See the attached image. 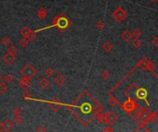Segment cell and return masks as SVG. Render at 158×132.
Instances as JSON below:
<instances>
[{
	"label": "cell",
	"instance_id": "21",
	"mask_svg": "<svg viewBox=\"0 0 158 132\" xmlns=\"http://www.w3.org/2000/svg\"><path fill=\"white\" fill-rule=\"evenodd\" d=\"M44 74L47 77H53L55 75V70H53L52 67H47L46 70H44Z\"/></svg>",
	"mask_w": 158,
	"mask_h": 132
},
{
	"label": "cell",
	"instance_id": "2",
	"mask_svg": "<svg viewBox=\"0 0 158 132\" xmlns=\"http://www.w3.org/2000/svg\"><path fill=\"white\" fill-rule=\"evenodd\" d=\"M128 16V13L127 11L121 8V7H118L116 8V10L114 11V12L112 13V17L113 19L118 22V23H120V22H122L123 20H124Z\"/></svg>",
	"mask_w": 158,
	"mask_h": 132
},
{
	"label": "cell",
	"instance_id": "10",
	"mask_svg": "<svg viewBox=\"0 0 158 132\" xmlns=\"http://www.w3.org/2000/svg\"><path fill=\"white\" fill-rule=\"evenodd\" d=\"M37 17L40 19V20H44L46 17H47V10H46L45 8H40L38 10H37Z\"/></svg>",
	"mask_w": 158,
	"mask_h": 132
},
{
	"label": "cell",
	"instance_id": "26",
	"mask_svg": "<svg viewBox=\"0 0 158 132\" xmlns=\"http://www.w3.org/2000/svg\"><path fill=\"white\" fill-rule=\"evenodd\" d=\"M14 120H15V123L18 124V125H20V124L22 123V118L20 117V114H17V116H15Z\"/></svg>",
	"mask_w": 158,
	"mask_h": 132
},
{
	"label": "cell",
	"instance_id": "23",
	"mask_svg": "<svg viewBox=\"0 0 158 132\" xmlns=\"http://www.w3.org/2000/svg\"><path fill=\"white\" fill-rule=\"evenodd\" d=\"M29 42H30V41H29V40L28 39H26V38H24V37H23L21 40H20V46L22 47V48H25V47H27V45L29 44Z\"/></svg>",
	"mask_w": 158,
	"mask_h": 132
},
{
	"label": "cell",
	"instance_id": "19",
	"mask_svg": "<svg viewBox=\"0 0 158 132\" xmlns=\"http://www.w3.org/2000/svg\"><path fill=\"white\" fill-rule=\"evenodd\" d=\"M95 27H96V29L97 30H99V31H102V30H104V27H105V23H104V20H98L97 22H96V24H95Z\"/></svg>",
	"mask_w": 158,
	"mask_h": 132
},
{
	"label": "cell",
	"instance_id": "34",
	"mask_svg": "<svg viewBox=\"0 0 158 132\" xmlns=\"http://www.w3.org/2000/svg\"><path fill=\"white\" fill-rule=\"evenodd\" d=\"M103 1H105V0H103Z\"/></svg>",
	"mask_w": 158,
	"mask_h": 132
},
{
	"label": "cell",
	"instance_id": "32",
	"mask_svg": "<svg viewBox=\"0 0 158 132\" xmlns=\"http://www.w3.org/2000/svg\"><path fill=\"white\" fill-rule=\"evenodd\" d=\"M152 1H153V2H156V1H157V0H152Z\"/></svg>",
	"mask_w": 158,
	"mask_h": 132
},
{
	"label": "cell",
	"instance_id": "25",
	"mask_svg": "<svg viewBox=\"0 0 158 132\" xmlns=\"http://www.w3.org/2000/svg\"><path fill=\"white\" fill-rule=\"evenodd\" d=\"M101 78L104 79V80H107L109 78H110V73L107 70H104L102 73H101Z\"/></svg>",
	"mask_w": 158,
	"mask_h": 132
},
{
	"label": "cell",
	"instance_id": "4",
	"mask_svg": "<svg viewBox=\"0 0 158 132\" xmlns=\"http://www.w3.org/2000/svg\"><path fill=\"white\" fill-rule=\"evenodd\" d=\"M19 84H20V87L23 90V91H29L31 88H32V82H31V79H29L27 78H24L22 77L20 81H19Z\"/></svg>",
	"mask_w": 158,
	"mask_h": 132
},
{
	"label": "cell",
	"instance_id": "9",
	"mask_svg": "<svg viewBox=\"0 0 158 132\" xmlns=\"http://www.w3.org/2000/svg\"><path fill=\"white\" fill-rule=\"evenodd\" d=\"M3 61L6 63V64H8V65H12L13 63L16 61V56L7 54V55H5L3 56Z\"/></svg>",
	"mask_w": 158,
	"mask_h": 132
},
{
	"label": "cell",
	"instance_id": "13",
	"mask_svg": "<svg viewBox=\"0 0 158 132\" xmlns=\"http://www.w3.org/2000/svg\"><path fill=\"white\" fill-rule=\"evenodd\" d=\"M142 42L140 41V38H134L131 41V46L134 49H139L142 47Z\"/></svg>",
	"mask_w": 158,
	"mask_h": 132
},
{
	"label": "cell",
	"instance_id": "11",
	"mask_svg": "<svg viewBox=\"0 0 158 132\" xmlns=\"http://www.w3.org/2000/svg\"><path fill=\"white\" fill-rule=\"evenodd\" d=\"M102 49L104 51L105 53H110L111 51L113 50V44H111L109 41H107L105 43L103 44V45H102Z\"/></svg>",
	"mask_w": 158,
	"mask_h": 132
},
{
	"label": "cell",
	"instance_id": "31",
	"mask_svg": "<svg viewBox=\"0 0 158 132\" xmlns=\"http://www.w3.org/2000/svg\"><path fill=\"white\" fill-rule=\"evenodd\" d=\"M2 78H3V76H2V74L0 73V81H1V79H2Z\"/></svg>",
	"mask_w": 158,
	"mask_h": 132
},
{
	"label": "cell",
	"instance_id": "12",
	"mask_svg": "<svg viewBox=\"0 0 158 132\" xmlns=\"http://www.w3.org/2000/svg\"><path fill=\"white\" fill-rule=\"evenodd\" d=\"M49 85H50V81L47 79H44V78L41 79L40 81L38 82V86L42 89H46L47 87H49Z\"/></svg>",
	"mask_w": 158,
	"mask_h": 132
},
{
	"label": "cell",
	"instance_id": "28",
	"mask_svg": "<svg viewBox=\"0 0 158 132\" xmlns=\"http://www.w3.org/2000/svg\"><path fill=\"white\" fill-rule=\"evenodd\" d=\"M23 98L24 99H32V95L31 93H23Z\"/></svg>",
	"mask_w": 158,
	"mask_h": 132
},
{
	"label": "cell",
	"instance_id": "3",
	"mask_svg": "<svg viewBox=\"0 0 158 132\" xmlns=\"http://www.w3.org/2000/svg\"><path fill=\"white\" fill-rule=\"evenodd\" d=\"M53 22L55 23V25L58 26L60 29H64V28H67L68 26V20L66 18L65 16L60 15V16H57L56 18L53 20Z\"/></svg>",
	"mask_w": 158,
	"mask_h": 132
},
{
	"label": "cell",
	"instance_id": "33",
	"mask_svg": "<svg viewBox=\"0 0 158 132\" xmlns=\"http://www.w3.org/2000/svg\"><path fill=\"white\" fill-rule=\"evenodd\" d=\"M0 40H1V37H0Z\"/></svg>",
	"mask_w": 158,
	"mask_h": 132
},
{
	"label": "cell",
	"instance_id": "8",
	"mask_svg": "<svg viewBox=\"0 0 158 132\" xmlns=\"http://www.w3.org/2000/svg\"><path fill=\"white\" fill-rule=\"evenodd\" d=\"M55 82L58 85V86H62L66 83V78L65 76L63 75V74L59 73V74H57V75L56 76L55 78Z\"/></svg>",
	"mask_w": 158,
	"mask_h": 132
},
{
	"label": "cell",
	"instance_id": "24",
	"mask_svg": "<svg viewBox=\"0 0 158 132\" xmlns=\"http://www.w3.org/2000/svg\"><path fill=\"white\" fill-rule=\"evenodd\" d=\"M37 35H36V32H32L31 31V32L28 34V36L26 37V39H28L29 41H32V40L36 39Z\"/></svg>",
	"mask_w": 158,
	"mask_h": 132
},
{
	"label": "cell",
	"instance_id": "7",
	"mask_svg": "<svg viewBox=\"0 0 158 132\" xmlns=\"http://www.w3.org/2000/svg\"><path fill=\"white\" fill-rule=\"evenodd\" d=\"M120 36H121V38L124 40L125 42H130L131 40H132V38H133L131 32L128 31V30H126V31L123 32L120 34Z\"/></svg>",
	"mask_w": 158,
	"mask_h": 132
},
{
	"label": "cell",
	"instance_id": "20",
	"mask_svg": "<svg viewBox=\"0 0 158 132\" xmlns=\"http://www.w3.org/2000/svg\"><path fill=\"white\" fill-rule=\"evenodd\" d=\"M4 80H5L4 82H6V83H11V82H13L14 78L11 74L8 73V74H6V76L4 77Z\"/></svg>",
	"mask_w": 158,
	"mask_h": 132
},
{
	"label": "cell",
	"instance_id": "22",
	"mask_svg": "<svg viewBox=\"0 0 158 132\" xmlns=\"http://www.w3.org/2000/svg\"><path fill=\"white\" fill-rule=\"evenodd\" d=\"M131 33H132L133 38H140L142 36V31H140V29H135L133 32H131Z\"/></svg>",
	"mask_w": 158,
	"mask_h": 132
},
{
	"label": "cell",
	"instance_id": "6",
	"mask_svg": "<svg viewBox=\"0 0 158 132\" xmlns=\"http://www.w3.org/2000/svg\"><path fill=\"white\" fill-rule=\"evenodd\" d=\"M135 108H136V104L131 100L125 102L124 105H123V109H124L126 112H131L133 110H135Z\"/></svg>",
	"mask_w": 158,
	"mask_h": 132
},
{
	"label": "cell",
	"instance_id": "16",
	"mask_svg": "<svg viewBox=\"0 0 158 132\" xmlns=\"http://www.w3.org/2000/svg\"><path fill=\"white\" fill-rule=\"evenodd\" d=\"M17 53H18V49H17V47L15 46V45L10 44L9 46H8V55H15V56H16Z\"/></svg>",
	"mask_w": 158,
	"mask_h": 132
},
{
	"label": "cell",
	"instance_id": "5",
	"mask_svg": "<svg viewBox=\"0 0 158 132\" xmlns=\"http://www.w3.org/2000/svg\"><path fill=\"white\" fill-rule=\"evenodd\" d=\"M12 128H13V123L10 120H6L0 126V130L3 132H8Z\"/></svg>",
	"mask_w": 158,
	"mask_h": 132
},
{
	"label": "cell",
	"instance_id": "14",
	"mask_svg": "<svg viewBox=\"0 0 158 132\" xmlns=\"http://www.w3.org/2000/svg\"><path fill=\"white\" fill-rule=\"evenodd\" d=\"M49 105L52 107L53 110H55V111H57L58 109L60 108V103L57 101V99H53L50 103H49Z\"/></svg>",
	"mask_w": 158,
	"mask_h": 132
},
{
	"label": "cell",
	"instance_id": "30",
	"mask_svg": "<svg viewBox=\"0 0 158 132\" xmlns=\"http://www.w3.org/2000/svg\"><path fill=\"white\" fill-rule=\"evenodd\" d=\"M104 132H113V130L111 129L110 128H105V129H104Z\"/></svg>",
	"mask_w": 158,
	"mask_h": 132
},
{
	"label": "cell",
	"instance_id": "1",
	"mask_svg": "<svg viewBox=\"0 0 158 132\" xmlns=\"http://www.w3.org/2000/svg\"><path fill=\"white\" fill-rule=\"evenodd\" d=\"M20 74L22 75V77L31 79H32L37 74V70H36V68H35L32 65L28 64V65L24 66L21 68Z\"/></svg>",
	"mask_w": 158,
	"mask_h": 132
},
{
	"label": "cell",
	"instance_id": "27",
	"mask_svg": "<svg viewBox=\"0 0 158 132\" xmlns=\"http://www.w3.org/2000/svg\"><path fill=\"white\" fill-rule=\"evenodd\" d=\"M36 132H47V130H46V128L44 127V126H40V127L37 128Z\"/></svg>",
	"mask_w": 158,
	"mask_h": 132
},
{
	"label": "cell",
	"instance_id": "17",
	"mask_svg": "<svg viewBox=\"0 0 158 132\" xmlns=\"http://www.w3.org/2000/svg\"><path fill=\"white\" fill-rule=\"evenodd\" d=\"M1 44L4 45V46H9L11 44V40L8 36H4L1 40H0Z\"/></svg>",
	"mask_w": 158,
	"mask_h": 132
},
{
	"label": "cell",
	"instance_id": "15",
	"mask_svg": "<svg viewBox=\"0 0 158 132\" xmlns=\"http://www.w3.org/2000/svg\"><path fill=\"white\" fill-rule=\"evenodd\" d=\"M31 29L29 28V27H27V26H23L21 29H20V35L22 36V37H24V38H26L27 36H28V34L31 32Z\"/></svg>",
	"mask_w": 158,
	"mask_h": 132
},
{
	"label": "cell",
	"instance_id": "18",
	"mask_svg": "<svg viewBox=\"0 0 158 132\" xmlns=\"http://www.w3.org/2000/svg\"><path fill=\"white\" fill-rule=\"evenodd\" d=\"M8 85L4 81H0V93H5L8 91Z\"/></svg>",
	"mask_w": 158,
	"mask_h": 132
},
{
	"label": "cell",
	"instance_id": "29",
	"mask_svg": "<svg viewBox=\"0 0 158 132\" xmlns=\"http://www.w3.org/2000/svg\"><path fill=\"white\" fill-rule=\"evenodd\" d=\"M151 42H152V44L154 45V46H157V45H158V38H157V37H154Z\"/></svg>",
	"mask_w": 158,
	"mask_h": 132
}]
</instances>
